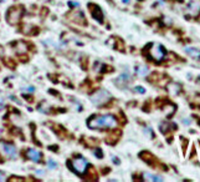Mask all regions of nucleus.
<instances>
[{"instance_id": "obj_25", "label": "nucleus", "mask_w": 200, "mask_h": 182, "mask_svg": "<svg viewBox=\"0 0 200 182\" xmlns=\"http://www.w3.org/2000/svg\"><path fill=\"white\" fill-rule=\"evenodd\" d=\"M24 97H25V100H26V101H30V102L32 101V97H31V96H29V95H24Z\"/></svg>"}, {"instance_id": "obj_17", "label": "nucleus", "mask_w": 200, "mask_h": 182, "mask_svg": "<svg viewBox=\"0 0 200 182\" xmlns=\"http://www.w3.org/2000/svg\"><path fill=\"white\" fill-rule=\"evenodd\" d=\"M39 110H40L41 112L47 114V112H50V105H49L46 101H42V102L39 105Z\"/></svg>"}, {"instance_id": "obj_2", "label": "nucleus", "mask_w": 200, "mask_h": 182, "mask_svg": "<svg viewBox=\"0 0 200 182\" xmlns=\"http://www.w3.org/2000/svg\"><path fill=\"white\" fill-rule=\"evenodd\" d=\"M24 14V8L23 6H13L8 10L6 13V21L10 25H17Z\"/></svg>"}, {"instance_id": "obj_26", "label": "nucleus", "mask_w": 200, "mask_h": 182, "mask_svg": "<svg viewBox=\"0 0 200 182\" xmlns=\"http://www.w3.org/2000/svg\"><path fill=\"white\" fill-rule=\"evenodd\" d=\"M3 181H5V177H4V175L0 172V182H3Z\"/></svg>"}, {"instance_id": "obj_22", "label": "nucleus", "mask_w": 200, "mask_h": 182, "mask_svg": "<svg viewBox=\"0 0 200 182\" xmlns=\"http://www.w3.org/2000/svg\"><path fill=\"white\" fill-rule=\"evenodd\" d=\"M134 91H137V93H140V94H144L145 93V90L142 86H136L134 87Z\"/></svg>"}, {"instance_id": "obj_10", "label": "nucleus", "mask_w": 200, "mask_h": 182, "mask_svg": "<svg viewBox=\"0 0 200 182\" xmlns=\"http://www.w3.org/2000/svg\"><path fill=\"white\" fill-rule=\"evenodd\" d=\"M162 110H163V112H164V115L167 117H172L174 115V112H175V106L173 104H165L162 107Z\"/></svg>"}, {"instance_id": "obj_5", "label": "nucleus", "mask_w": 200, "mask_h": 182, "mask_svg": "<svg viewBox=\"0 0 200 182\" xmlns=\"http://www.w3.org/2000/svg\"><path fill=\"white\" fill-rule=\"evenodd\" d=\"M110 99H111V94L106 90H97L95 94L91 95V101L98 106L104 105L107 101H110Z\"/></svg>"}, {"instance_id": "obj_16", "label": "nucleus", "mask_w": 200, "mask_h": 182, "mask_svg": "<svg viewBox=\"0 0 200 182\" xmlns=\"http://www.w3.org/2000/svg\"><path fill=\"white\" fill-rule=\"evenodd\" d=\"M189 9L193 11L194 15L199 14V11H200V6H199V4H198L196 2H190V3H189Z\"/></svg>"}, {"instance_id": "obj_23", "label": "nucleus", "mask_w": 200, "mask_h": 182, "mask_svg": "<svg viewBox=\"0 0 200 182\" xmlns=\"http://www.w3.org/2000/svg\"><path fill=\"white\" fill-rule=\"evenodd\" d=\"M95 155H96L98 158H102V156H103L102 151H101V150H98V149H97V150H95Z\"/></svg>"}, {"instance_id": "obj_13", "label": "nucleus", "mask_w": 200, "mask_h": 182, "mask_svg": "<svg viewBox=\"0 0 200 182\" xmlns=\"http://www.w3.org/2000/svg\"><path fill=\"white\" fill-rule=\"evenodd\" d=\"M143 180L144 181H155V182H159V181H163V178L162 177H159V176H155V175H152V173H148V172H145V173H143Z\"/></svg>"}, {"instance_id": "obj_8", "label": "nucleus", "mask_w": 200, "mask_h": 182, "mask_svg": "<svg viewBox=\"0 0 200 182\" xmlns=\"http://www.w3.org/2000/svg\"><path fill=\"white\" fill-rule=\"evenodd\" d=\"M70 20L74 21L76 24H80V25H86V20H85V15L81 13V11H74L68 15Z\"/></svg>"}, {"instance_id": "obj_7", "label": "nucleus", "mask_w": 200, "mask_h": 182, "mask_svg": "<svg viewBox=\"0 0 200 182\" xmlns=\"http://www.w3.org/2000/svg\"><path fill=\"white\" fill-rule=\"evenodd\" d=\"M88 9H89L91 15H92V17L95 20H97L98 23H103V14L96 4H88Z\"/></svg>"}, {"instance_id": "obj_15", "label": "nucleus", "mask_w": 200, "mask_h": 182, "mask_svg": "<svg viewBox=\"0 0 200 182\" xmlns=\"http://www.w3.org/2000/svg\"><path fill=\"white\" fill-rule=\"evenodd\" d=\"M16 51L17 54H24L27 51V44L24 43V41H20V43H17L16 44Z\"/></svg>"}, {"instance_id": "obj_27", "label": "nucleus", "mask_w": 200, "mask_h": 182, "mask_svg": "<svg viewBox=\"0 0 200 182\" xmlns=\"http://www.w3.org/2000/svg\"><path fill=\"white\" fill-rule=\"evenodd\" d=\"M49 149H51L52 151H57V146H51V147H49Z\"/></svg>"}, {"instance_id": "obj_28", "label": "nucleus", "mask_w": 200, "mask_h": 182, "mask_svg": "<svg viewBox=\"0 0 200 182\" xmlns=\"http://www.w3.org/2000/svg\"><path fill=\"white\" fill-rule=\"evenodd\" d=\"M36 173H38V175H44V171H36Z\"/></svg>"}, {"instance_id": "obj_30", "label": "nucleus", "mask_w": 200, "mask_h": 182, "mask_svg": "<svg viewBox=\"0 0 200 182\" xmlns=\"http://www.w3.org/2000/svg\"><path fill=\"white\" fill-rule=\"evenodd\" d=\"M42 2H49V0H42Z\"/></svg>"}, {"instance_id": "obj_12", "label": "nucleus", "mask_w": 200, "mask_h": 182, "mask_svg": "<svg viewBox=\"0 0 200 182\" xmlns=\"http://www.w3.org/2000/svg\"><path fill=\"white\" fill-rule=\"evenodd\" d=\"M185 51H187V54H189V55H190L193 59H195V60H199V59H200V50H199V49H195V47H187Z\"/></svg>"}, {"instance_id": "obj_3", "label": "nucleus", "mask_w": 200, "mask_h": 182, "mask_svg": "<svg viewBox=\"0 0 200 182\" xmlns=\"http://www.w3.org/2000/svg\"><path fill=\"white\" fill-rule=\"evenodd\" d=\"M67 165L68 167H71V170H74L76 173L78 175H83L88 167V163L85 158L82 157H78V158H72V160H68L67 161Z\"/></svg>"}, {"instance_id": "obj_18", "label": "nucleus", "mask_w": 200, "mask_h": 182, "mask_svg": "<svg viewBox=\"0 0 200 182\" xmlns=\"http://www.w3.org/2000/svg\"><path fill=\"white\" fill-rule=\"evenodd\" d=\"M148 72V67L147 66H139L137 69V74L138 75H145Z\"/></svg>"}, {"instance_id": "obj_1", "label": "nucleus", "mask_w": 200, "mask_h": 182, "mask_svg": "<svg viewBox=\"0 0 200 182\" xmlns=\"http://www.w3.org/2000/svg\"><path fill=\"white\" fill-rule=\"evenodd\" d=\"M87 125L91 129H102V127H115L117 125V120L112 115H103V116H93L87 121Z\"/></svg>"}, {"instance_id": "obj_11", "label": "nucleus", "mask_w": 200, "mask_h": 182, "mask_svg": "<svg viewBox=\"0 0 200 182\" xmlns=\"http://www.w3.org/2000/svg\"><path fill=\"white\" fill-rule=\"evenodd\" d=\"M180 90H181V86L176 82H172L168 85V91L170 95H178L180 93Z\"/></svg>"}, {"instance_id": "obj_9", "label": "nucleus", "mask_w": 200, "mask_h": 182, "mask_svg": "<svg viewBox=\"0 0 200 182\" xmlns=\"http://www.w3.org/2000/svg\"><path fill=\"white\" fill-rule=\"evenodd\" d=\"M26 156H27V158H30L34 162H40V160H41V154L36 150H32V149L26 151Z\"/></svg>"}, {"instance_id": "obj_21", "label": "nucleus", "mask_w": 200, "mask_h": 182, "mask_svg": "<svg viewBox=\"0 0 200 182\" xmlns=\"http://www.w3.org/2000/svg\"><path fill=\"white\" fill-rule=\"evenodd\" d=\"M167 127H168L167 123H164V122L160 123V131H162L163 134H165V132H167Z\"/></svg>"}, {"instance_id": "obj_20", "label": "nucleus", "mask_w": 200, "mask_h": 182, "mask_svg": "<svg viewBox=\"0 0 200 182\" xmlns=\"http://www.w3.org/2000/svg\"><path fill=\"white\" fill-rule=\"evenodd\" d=\"M47 163H49V166H50V169H56L57 167V163L53 161V160H49L47 161Z\"/></svg>"}, {"instance_id": "obj_4", "label": "nucleus", "mask_w": 200, "mask_h": 182, "mask_svg": "<svg viewBox=\"0 0 200 182\" xmlns=\"http://www.w3.org/2000/svg\"><path fill=\"white\" fill-rule=\"evenodd\" d=\"M147 47L149 49V55H151V58L154 59V60H157V61L163 60V59H164V56H165V54H167L165 49L160 44H151V45H148Z\"/></svg>"}, {"instance_id": "obj_31", "label": "nucleus", "mask_w": 200, "mask_h": 182, "mask_svg": "<svg viewBox=\"0 0 200 182\" xmlns=\"http://www.w3.org/2000/svg\"><path fill=\"white\" fill-rule=\"evenodd\" d=\"M198 81H200V76H199V79H198Z\"/></svg>"}, {"instance_id": "obj_24", "label": "nucleus", "mask_w": 200, "mask_h": 182, "mask_svg": "<svg viewBox=\"0 0 200 182\" xmlns=\"http://www.w3.org/2000/svg\"><path fill=\"white\" fill-rule=\"evenodd\" d=\"M68 5L70 6H80L78 3H75V2H68Z\"/></svg>"}, {"instance_id": "obj_6", "label": "nucleus", "mask_w": 200, "mask_h": 182, "mask_svg": "<svg viewBox=\"0 0 200 182\" xmlns=\"http://www.w3.org/2000/svg\"><path fill=\"white\" fill-rule=\"evenodd\" d=\"M0 147H2L3 152H4L6 156H9V157H15V155H16V149H15V146H14L13 143L6 142V141H0Z\"/></svg>"}, {"instance_id": "obj_19", "label": "nucleus", "mask_w": 200, "mask_h": 182, "mask_svg": "<svg viewBox=\"0 0 200 182\" xmlns=\"http://www.w3.org/2000/svg\"><path fill=\"white\" fill-rule=\"evenodd\" d=\"M4 63H5V65H8V66H9V67H11V69H14V67H15V63H14L13 60L4 59Z\"/></svg>"}, {"instance_id": "obj_14", "label": "nucleus", "mask_w": 200, "mask_h": 182, "mask_svg": "<svg viewBox=\"0 0 200 182\" xmlns=\"http://www.w3.org/2000/svg\"><path fill=\"white\" fill-rule=\"evenodd\" d=\"M119 135H121V132H118V131H116L115 134H112L111 136H108L107 137V143H110V145H116V142L119 140Z\"/></svg>"}, {"instance_id": "obj_29", "label": "nucleus", "mask_w": 200, "mask_h": 182, "mask_svg": "<svg viewBox=\"0 0 200 182\" xmlns=\"http://www.w3.org/2000/svg\"><path fill=\"white\" fill-rule=\"evenodd\" d=\"M129 2V0H123V3H128Z\"/></svg>"}]
</instances>
